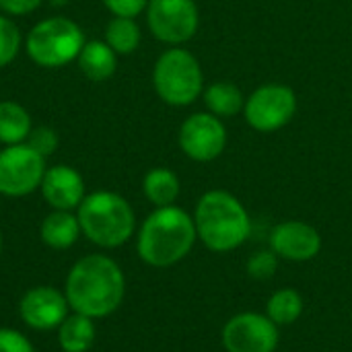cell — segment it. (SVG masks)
I'll return each mask as SVG.
<instances>
[{"label": "cell", "instance_id": "5bb4252c", "mask_svg": "<svg viewBox=\"0 0 352 352\" xmlns=\"http://www.w3.org/2000/svg\"><path fill=\"white\" fill-rule=\"evenodd\" d=\"M39 192L52 210H76L85 200V179L70 165H54L45 169Z\"/></svg>", "mask_w": 352, "mask_h": 352}, {"label": "cell", "instance_id": "e0dca14e", "mask_svg": "<svg viewBox=\"0 0 352 352\" xmlns=\"http://www.w3.org/2000/svg\"><path fill=\"white\" fill-rule=\"evenodd\" d=\"M80 72L93 82H105L118 68V54L105 41H85L78 58Z\"/></svg>", "mask_w": 352, "mask_h": 352}, {"label": "cell", "instance_id": "f1b7e54d", "mask_svg": "<svg viewBox=\"0 0 352 352\" xmlns=\"http://www.w3.org/2000/svg\"><path fill=\"white\" fill-rule=\"evenodd\" d=\"M0 254H2V231H0Z\"/></svg>", "mask_w": 352, "mask_h": 352}, {"label": "cell", "instance_id": "9a60e30c", "mask_svg": "<svg viewBox=\"0 0 352 352\" xmlns=\"http://www.w3.org/2000/svg\"><path fill=\"white\" fill-rule=\"evenodd\" d=\"M80 223L72 210H52L39 225V239L56 252L70 250L80 237Z\"/></svg>", "mask_w": 352, "mask_h": 352}, {"label": "cell", "instance_id": "7c38bea8", "mask_svg": "<svg viewBox=\"0 0 352 352\" xmlns=\"http://www.w3.org/2000/svg\"><path fill=\"white\" fill-rule=\"evenodd\" d=\"M70 314L68 299L64 291L52 285H37L23 293L19 301L21 322L35 332L58 330V326Z\"/></svg>", "mask_w": 352, "mask_h": 352}, {"label": "cell", "instance_id": "4316f807", "mask_svg": "<svg viewBox=\"0 0 352 352\" xmlns=\"http://www.w3.org/2000/svg\"><path fill=\"white\" fill-rule=\"evenodd\" d=\"M105 8L113 14V16H128L134 19L138 16L142 10H146L148 0H103Z\"/></svg>", "mask_w": 352, "mask_h": 352}, {"label": "cell", "instance_id": "6da1fadb", "mask_svg": "<svg viewBox=\"0 0 352 352\" xmlns=\"http://www.w3.org/2000/svg\"><path fill=\"white\" fill-rule=\"evenodd\" d=\"M64 295L70 311L103 320L120 309L126 297V276L122 266L105 254L78 258L64 280Z\"/></svg>", "mask_w": 352, "mask_h": 352}, {"label": "cell", "instance_id": "ac0fdd59", "mask_svg": "<svg viewBox=\"0 0 352 352\" xmlns=\"http://www.w3.org/2000/svg\"><path fill=\"white\" fill-rule=\"evenodd\" d=\"M179 190V177L175 175V171L167 167H155L142 179V192L155 208L175 204Z\"/></svg>", "mask_w": 352, "mask_h": 352}, {"label": "cell", "instance_id": "8992f818", "mask_svg": "<svg viewBox=\"0 0 352 352\" xmlns=\"http://www.w3.org/2000/svg\"><path fill=\"white\" fill-rule=\"evenodd\" d=\"M82 45V29L66 16H50L39 21L25 39L27 56L41 68H60L76 60Z\"/></svg>", "mask_w": 352, "mask_h": 352}, {"label": "cell", "instance_id": "ba28073f", "mask_svg": "<svg viewBox=\"0 0 352 352\" xmlns=\"http://www.w3.org/2000/svg\"><path fill=\"white\" fill-rule=\"evenodd\" d=\"M45 157L27 142L8 144L0 151V194L6 198H25L39 190L45 175Z\"/></svg>", "mask_w": 352, "mask_h": 352}, {"label": "cell", "instance_id": "d6986e66", "mask_svg": "<svg viewBox=\"0 0 352 352\" xmlns=\"http://www.w3.org/2000/svg\"><path fill=\"white\" fill-rule=\"evenodd\" d=\"M204 103L208 107V111L217 118H233L239 111H243L245 105V97L239 91L237 85L229 82V80H217L212 85H208L204 89Z\"/></svg>", "mask_w": 352, "mask_h": 352}, {"label": "cell", "instance_id": "3957f363", "mask_svg": "<svg viewBox=\"0 0 352 352\" xmlns=\"http://www.w3.org/2000/svg\"><path fill=\"white\" fill-rule=\"evenodd\" d=\"M198 239L217 254L241 248L252 233V219L237 196L227 190H210L200 196L194 210Z\"/></svg>", "mask_w": 352, "mask_h": 352}, {"label": "cell", "instance_id": "44dd1931", "mask_svg": "<svg viewBox=\"0 0 352 352\" xmlns=\"http://www.w3.org/2000/svg\"><path fill=\"white\" fill-rule=\"evenodd\" d=\"M303 297L295 289H280L270 295L266 303V316L276 324V326H291L295 324L301 314H303Z\"/></svg>", "mask_w": 352, "mask_h": 352}, {"label": "cell", "instance_id": "2e32d148", "mask_svg": "<svg viewBox=\"0 0 352 352\" xmlns=\"http://www.w3.org/2000/svg\"><path fill=\"white\" fill-rule=\"evenodd\" d=\"M56 334L62 352H89L97 340V326L93 318L70 311L58 326Z\"/></svg>", "mask_w": 352, "mask_h": 352}, {"label": "cell", "instance_id": "277c9868", "mask_svg": "<svg viewBox=\"0 0 352 352\" xmlns=\"http://www.w3.org/2000/svg\"><path fill=\"white\" fill-rule=\"evenodd\" d=\"M80 233L101 250L126 245L136 233V214L130 202L109 190H97L85 196L76 208Z\"/></svg>", "mask_w": 352, "mask_h": 352}, {"label": "cell", "instance_id": "52a82bcc", "mask_svg": "<svg viewBox=\"0 0 352 352\" xmlns=\"http://www.w3.org/2000/svg\"><path fill=\"white\" fill-rule=\"evenodd\" d=\"M297 113V95L291 87L268 82L258 87L243 105V116L250 128L262 134L278 132Z\"/></svg>", "mask_w": 352, "mask_h": 352}, {"label": "cell", "instance_id": "d4e9b609", "mask_svg": "<svg viewBox=\"0 0 352 352\" xmlns=\"http://www.w3.org/2000/svg\"><path fill=\"white\" fill-rule=\"evenodd\" d=\"M276 268H278V256L272 250L258 252L248 260V272L252 278H258V280H266L274 276Z\"/></svg>", "mask_w": 352, "mask_h": 352}, {"label": "cell", "instance_id": "7a4b0ae2", "mask_svg": "<svg viewBox=\"0 0 352 352\" xmlns=\"http://www.w3.org/2000/svg\"><path fill=\"white\" fill-rule=\"evenodd\" d=\"M198 239L194 217L171 204L155 208L136 235L138 258L153 268H169L182 262Z\"/></svg>", "mask_w": 352, "mask_h": 352}, {"label": "cell", "instance_id": "9c48e42d", "mask_svg": "<svg viewBox=\"0 0 352 352\" xmlns=\"http://www.w3.org/2000/svg\"><path fill=\"white\" fill-rule=\"evenodd\" d=\"M146 23L159 41L173 47L196 35L200 14L194 0H148Z\"/></svg>", "mask_w": 352, "mask_h": 352}, {"label": "cell", "instance_id": "4fadbf2b", "mask_svg": "<svg viewBox=\"0 0 352 352\" xmlns=\"http://www.w3.org/2000/svg\"><path fill=\"white\" fill-rule=\"evenodd\" d=\"M270 250L289 262H309L322 250V235L309 223L285 221L272 229Z\"/></svg>", "mask_w": 352, "mask_h": 352}, {"label": "cell", "instance_id": "5b68a950", "mask_svg": "<svg viewBox=\"0 0 352 352\" xmlns=\"http://www.w3.org/2000/svg\"><path fill=\"white\" fill-rule=\"evenodd\" d=\"M153 87L159 99L171 107L192 105L204 93L202 66L192 52L173 45L155 62Z\"/></svg>", "mask_w": 352, "mask_h": 352}, {"label": "cell", "instance_id": "7402d4cb", "mask_svg": "<svg viewBox=\"0 0 352 352\" xmlns=\"http://www.w3.org/2000/svg\"><path fill=\"white\" fill-rule=\"evenodd\" d=\"M105 43L118 54L128 56L140 45V27L134 19L113 16L105 27Z\"/></svg>", "mask_w": 352, "mask_h": 352}, {"label": "cell", "instance_id": "484cf974", "mask_svg": "<svg viewBox=\"0 0 352 352\" xmlns=\"http://www.w3.org/2000/svg\"><path fill=\"white\" fill-rule=\"evenodd\" d=\"M0 352H35V346L23 332L0 328Z\"/></svg>", "mask_w": 352, "mask_h": 352}, {"label": "cell", "instance_id": "ffe728a7", "mask_svg": "<svg viewBox=\"0 0 352 352\" xmlns=\"http://www.w3.org/2000/svg\"><path fill=\"white\" fill-rule=\"evenodd\" d=\"M31 130V116L21 103L0 101V142L4 146L25 142Z\"/></svg>", "mask_w": 352, "mask_h": 352}, {"label": "cell", "instance_id": "cb8c5ba5", "mask_svg": "<svg viewBox=\"0 0 352 352\" xmlns=\"http://www.w3.org/2000/svg\"><path fill=\"white\" fill-rule=\"evenodd\" d=\"M25 142H27L33 151H37L41 157H50V155L56 153L60 138H58V134H56L54 128L39 126V128H33V130L29 132V136H27Z\"/></svg>", "mask_w": 352, "mask_h": 352}, {"label": "cell", "instance_id": "30bf717a", "mask_svg": "<svg viewBox=\"0 0 352 352\" xmlns=\"http://www.w3.org/2000/svg\"><path fill=\"white\" fill-rule=\"evenodd\" d=\"M179 148L196 163H210L219 159L227 146V128L221 118L210 111L188 116L177 134Z\"/></svg>", "mask_w": 352, "mask_h": 352}, {"label": "cell", "instance_id": "8fae6325", "mask_svg": "<svg viewBox=\"0 0 352 352\" xmlns=\"http://www.w3.org/2000/svg\"><path fill=\"white\" fill-rule=\"evenodd\" d=\"M278 326L266 314H237L223 326L227 352H274L278 349Z\"/></svg>", "mask_w": 352, "mask_h": 352}, {"label": "cell", "instance_id": "603a6c76", "mask_svg": "<svg viewBox=\"0 0 352 352\" xmlns=\"http://www.w3.org/2000/svg\"><path fill=\"white\" fill-rule=\"evenodd\" d=\"M21 31L12 19L0 14V68L8 66L21 50Z\"/></svg>", "mask_w": 352, "mask_h": 352}, {"label": "cell", "instance_id": "83f0119b", "mask_svg": "<svg viewBox=\"0 0 352 352\" xmlns=\"http://www.w3.org/2000/svg\"><path fill=\"white\" fill-rule=\"evenodd\" d=\"M43 0H0V10L10 16H23L39 8Z\"/></svg>", "mask_w": 352, "mask_h": 352}]
</instances>
